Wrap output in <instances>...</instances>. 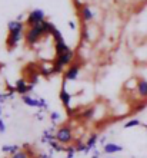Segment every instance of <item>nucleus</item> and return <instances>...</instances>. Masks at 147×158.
I'll return each mask as SVG.
<instances>
[{"label": "nucleus", "instance_id": "16", "mask_svg": "<svg viewBox=\"0 0 147 158\" xmlns=\"http://www.w3.org/2000/svg\"><path fill=\"white\" fill-rule=\"evenodd\" d=\"M49 147L52 148L53 151H57V152H60V151H66L67 150V145H64V144H61V142H59L57 139H54V141H52L49 144Z\"/></svg>", "mask_w": 147, "mask_h": 158}, {"label": "nucleus", "instance_id": "8", "mask_svg": "<svg viewBox=\"0 0 147 158\" xmlns=\"http://www.w3.org/2000/svg\"><path fill=\"white\" fill-rule=\"evenodd\" d=\"M66 79H63V86H61L60 92H59V98H60V102L63 104V106H64L66 109L70 108V102H72V94H69V92L66 91Z\"/></svg>", "mask_w": 147, "mask_h": 158}, {"label": "nucleus", "instance_id": "14", "mask_svg": "<svg viewBox=\"0 0 147 158\" xmlns=\"http://www.w3.org/2000/svg\"><path fill=\"white\" fill-rule=\"evenodd\" d=\"M54 139H56V134L52 132V129H44L43 131V137H41V142L43 144H50Z\"/></svg>", "mask_w": 147, "mask_h": 158}, {"label": "nucleus", "instance_id": "12", "mask_svg": "<svg viewBox=\"0 0 147 158\" xmlns=\"http://www.w3.org/2000/svg\"><path fill=\"white\" fill-rule=\"evenodd\" d=\"M54 50H56V56H60V55H64L70 50V48L66 45V42H56L54 43Z\"/></svg>", "mask_w": 147, "mask_h": 158}, {"label": "nucleus", "instance_id": "7", "mask_svg": "<svg viewBox=\"0 0 147 158\" xmlns=\"http://www.w3.org/2000/svg\"><path fill=\"white\" fill-rule=\"evenodd\" d=\"M79 15H80L82 23H89V22L93 20V17H94L91 9H90L87 4H82V6L79 7Z\"/></svg>", "mask_w": 147, "mask_h": 158}, {"label": "nucleus", "instance_id": "9", "mask_svg": "<svg viewBox=\"0 0 147 158\" xmlns=\"http://www.w3.org/2000/svg\"><path fill=\"white\" fill-rule=\"evenodd\" d=\"M9 32H25V23L20 20H10L7 23Z\"/></svg>", "mask_w": 147, "mask_h": 158}, {"label": "nucleus", "instance_id": "26", "mask_svg": "<svg viewBox=\"0 0 147 158\" xmlns=\"http://www.w3.org/2000/svg\"><path fill=\"white\" fill-rule=\"evenodd\" d=\"M4 131H6V124L3 122V119H0V132L3 134Z\"/></svg>", "mask_w": 147, "mask_h": 158}, {"label": "nucleus", "instance_id": "15", "mask_svg": "<svg viewBox=\"0 0 147 158\" xmlns=\"http://www.w3.org/2000/svg\"><path fill=\"white\" fill-rule=\"evenodd\" d=\"M97 142H99V135L96 132H93L91 135L89 137V139L86 141V144H87V148H89V151H91L94 148V147L97 145Z\"/></svg>", "mask_w": 147, "mask_h": 158}, {"label": "nucleus", "instance_id": "33", "mask_svg": "<svg viewBox=\"0 0 147 158\" xmlns=\"http://www.w3.org/2000/svg\"><path fill=\"white\" fill-rule=\"evenodd\" d=\"M146 127H147V125H146Z\"/></svg>", "mask_w": 147, "mask_h": 158}, {"label": "nucleus", "instance_id": "27", "mask_svg": "<svg viewBox=\"0 0 147 158\" xmlns=\"http://www.w3.org/2000/svg\"><path fill=\"white\" fill-rule=\"evenodd\" d=\"M69 26L72 27V29H76V23H74V22H72V20L69 22Z\"/></svg>", "mask_w": 147, "mask_h": 158}, {"label": "nucleus", "instance_id": "5", "mask_svg": "<svg viewBox=\"0 0 147 158\" xmlns=\"http://www.w3.org/2000/svg\"><path fill=\"white\" fill-rule=\"evenodd\" d=\"M79 73H80V63L74 62L64 71V79L66 81H76Z\"/></svg>", "mask_w": 147, "mask_h": 158}, {"label": "nucleus", "instance_id": "25", "mask_svg": "<svg viewBox=\"0 0 147 158\" xmlns=\"http://www.w3.org/2000/svg\"><path fill=\"white\" fill-rule=\"evenodd\" d=\"M37 157L39 158H52V152H50V154H47V152H40Z\"/></svg>", "mask_w": 147, "mask_h": 158}, {"label": "nucleus", "instance_id": "20", "mask_svg": "<svg viewBox=\"0 0 147 158\" xmlns=\"http://www.w3.org/2000/svg\"><path fill=\"white\" fill-rule=\"evenodd\" d=\"M94 112H96V108H94V106H91V108L86 109V111L82 114V117L84 118V119H91V118L94 117Z\"/></svg>", "mask_w": 147, "mask_h": 158}, {"label": "nucleus", "instance_id": "18", "mask_svg": "<svg viewBox=\"0 0 147 158\" xmlns=\"http://www.w3.org/2000/svg\"><path fill=\"white\" fill-rule=\"evenodd\" d=\"M139 125H141V121L137 118H133V119H129L127 122H124V128H133V127H139Z\"/></svg>", "mask_w": 147, "mask_h": 158}, {"label": "nucleus", "instance_id": "17", "mask_svg": "<svg viewBox=\"0 0 147 158\" xmlns=\"http://www.w3.org/2000/svg\"><path fill=\"white\" fill-rule=\"evenodd\" d=\"M2 151L3 152H6V154H10V155H13V154H16V152H19V147L17 145H3L2 147Z\"/></svg>", "mask_w": 147, "mask_h": 158}, {"label": "nucleus", "instance_id": "29", "mask_svg": "<svg viewBox=\"0 0 147 158\" xmlns=\"http://www.w3.org/2000/svg\"><path fill=\"white\" fill-rule=\"evenodd\" d=\"M0 114H2V108H0Z\"/></svg>", "mask_w": 147, "mask_h": 158}, {"label": "nucleus", "instance_id": "28", "mask_svg": "<svg viewBox=\"0 0 147 158\" xmlns=\"http://www.w3.org/2000/svg\"><path fill=\"white\" fill-rule=\"evenodd\" d=\"M100 157V154H99V151H94V154L91 155V158H99Z\"/></svg>", "mask_w": 147, "mask_h": 158}, {"label": "nucleus", "instance_id": "2", "mask_svg": "<svg viewBox=\"0 0 147 158\" xmlns=\"http://www.w3.org/2000/svg\"><path fill=\"white\" fill-rule=\"evenodd\" d=\"M56 139L61 144H64V145H70L74 139V132L73 129L70 128L69 125H61L56 129Z\"/></svg>", "mask_w": 147, "mask_h": 158}, {"label": "nucleus", "instance_id": "21", "mask_svg": "<svg viewBox=\"0 0 147 158\" xmlns=\"http://www.w3.org/2000/svg\"><path fill=\"white\" fill-rule=\"evenodd\" d=\"M52 36H53V39H54V43H56V42H63L64 40V39H63V33H61L59 29L54 30L53 33H52Z\"/></svg>", "mask_w": 147, "mask_h": 158}, {"label": "nucleus", "instance_id": "30", "mask_svg": "<svg viewBox=\"0 0 147 158\" xmlns=\"http://www.w3.org/2000/svg\"><path fill=\"white\" fill-rule=\"evenodd\" d=\"M107 158H111V157H107Z\"/></svg>", "mask_w": 147, "mask_h": 158}, {"label": "nucleus", "instance_id": "13", "mask_svg": "<svg viewBox=\"0 0 147 158\" xmlns=\"http://www.w3.org/2000/svg\"><path fill=\"white\" fill-rule=\"evenodd\" d=\"M21 101H23L26 105L32 106V108H41L40 101L34 99V98H32V96H29V95H23V96H21Z\"/></svg>", "mask_w": 147, "mask_h": 158}, {"label": "nucleus", "instance_id": "31", "mask_svg": "<svg viewBox=\"0 0 147 158\" xmlns=\"http://www.w3.org/2000/svg\"><path fill=\"white\" fill-rule=\"evenodd\" d=\"M34 158H36V157H34ZM37 158H39V157H37Z\"/></svg>", "mask_w": 147, "mask_h": 158}, {"label": "nucleus", "instance_id": "10", "mask_svg": "<svg viewBox=\"0 0 147 158\" xmlns=\"http://www.w3.org/2000/svg\"><path fill=\"white\" fill-rule=\"evenodd\" d=\"M103 150H104V152H106V154H116V152L123 151V147L118 145V144H116V142H107Z\"/></svg>", "mask_w": 147, "mask_h": 158}, {"label": "nucleus", "instance_id": "24", "mask_svg": "<svg viewBox=\"0 0 147 158\" xmlns=\"http://www.w3.org/2000/svg\"><path fill=\"white\" fill-rule=\"evenodd\" d=\"M12 95H13L12 92H9V94H0V104H2V102H4V101L7 99V98H10Z\"/></svg>", "mask_w": 147, "mask_h": 158}, {"label": "nucleus", "instance_id": "19", "mask_svg": "<svg viewBox=\"0 0 147 158\" xmlns=\"http://www.w3.org/2000/svg\"><path fill=\"white\" fill-rule=\"evenodd\" d=\"M76 150H77V152H90L89 151V148H87V144L86 142H80V141H77L76 142Z\"/></svg>", "mask_w": 147, "mask_h": 158}, {"label": "nucleus", "instance_id": "6", "mask_svg": "<svg viewBox=\"0 0 147 158\" xmlns=\"http://www.w3.org/2000/svg\"><path fill=\"white\" fill-rule=\"evenodd\" d=\"M14 86H16V92H17V94H20V95L23 96V95H27V92L33 91L34 85H30V83L26 82V79L20 78V79H17V81H16Z\"/></svg>", "mask_w": 147, "mask_h": 158}, {"label": "nucleus", "instance_id": "22", "mask_svg": "<svg viewBox=\"0 0 147 158\" xmlns=\"http://www.w3.org/2000/svg\"><path fill=\"white\" fill-rule=\"evenodd\" d=\"M50 119H52L53 124H57V122H60L61 121V115L59 112H52L50 114Z\"/></svg>", "mask_w": 147, "mask_h": 158}, {"label": "nucleus", "instance_id": "23", "mask_svg": "<svg viewBox=\"0 0 147 158\" xmlns=\"http://www.w3.org/2000/svg\"><path fill=\"white\" fill-rule=\"evenodd\" d=\"M10 158H29V154H27L26 151H19L16 154L10 155Z\"/></svg>", "mask_w": 147, "mask_h": 158}, {"label": "nucleus", "instance_id": "4", "mask_svg": "<svg viewBox=\"0 0 147 158\" xmlns=\"http://www.w3.org/2000/svg\"><path fill=\"white\" fill-rule=\"evenodd\" d=\"M23 33L25 32H9L7 35V39H6V45H7V49H14L19 42L23 39Z\"/></svg>", "mask_w": 147, "mask_h": 158}, {"label": "nucleus", "instance_id": "32", "mask_svg": "<svg viewBox=\"0 0 147 158\" xmlns=\"http://www.w3.org/2000/svg\"><path fill=\"white\" fill-rule=\"evenodd\" d=\"M146 129H147V127H146Z\"/></svg>", "mask_w": 147, "mask_h": 158}, {"label": "nucleus", "instance_id": "3", "mask_svg": "<svg viewBox=\"0 0 147 158\" xmlns=\"http://www.w3.org/2000/svg\"><path fill=\"white\" fill-rule=\"evenodd\" d=\"M44 17H46V15L43 10L34 9V10H32V12L29 13V16L26 19V26L30 27V26H34V25H37V23H41V22H44Z\"/></svg>", "mask_w": 147, "mask_h": 158}, {"label": "nucleus", "instance_id": "1", "mask_svg": "<svg viewBox=\"0 0 147 158\" xmlns=\"http://www.w3.org/2000/svg\"><path fill=\"white\" fill-rule=\"evenodd\" d=\"M76 62V52L70 49L67 53L60 55V56H56L53 62V73H64V68H67L72 65V63Z\"/></svg>", "mask_w": 147, "mask_h": 158}, {"label": "nucleus", "instance_id": "11", "mask_svg": "<svg viewBox=\"0 0 147 158\" xmlns=\"http://www.w3.org/2000/svg\"><path fill=\"white\" fill-rule=\"evenodd\" d=\"M136 91H137V94H139L141 98H147V79H143V78L139 79Z\"/></svg>", "mask_w": 147, "mask_h": 158}]
</instances>
